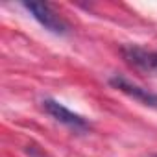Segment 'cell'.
<instances>
[{"label":"cell","instance_id":"7a4b0ae2","mask_svg":"<svg viewBox=\"0 0 157 157\" xmlns=\"http://www.w3.org/2000/svg\"><path fill=\"white\" fill-rule=\"evenodd\" d=\"M120 54L129 67L144 74L157 76V50H146L137 44H124L120 48Z\"/></svg>","mask_w":157,"mask_h":157},{"label":"cell","instance_id":"5b68a950","mask_svg":"<svg viewBox=\"0 0 157 157\" xmlns=\"http://www.w3.org/2000/svg\"><path fill=\"white\" fill-rule=\"evenodd\" d=\"M151 157H157V155H151Z\"/></svg>","mask_w":157,"mask_h":157},{"label":"cell","instance_id":"6da1fadb","mask_svg":"<svg viewBox=\"0 0 157 157\" xmlns=\"http://www.w3.org/2000/svg\"><path fill=\"white\" fill-rule=\"evenodd\" d=\"M22 8L50 33L54 35H67L68 33V24L52 10V6L44 2H24Z\"/></svg>","mask_w":157,"mask_h":157},{"label":"cell","instance_id":"277c9868","mask_svg":"<svg viewBox=\"0 0 157 157\" xmlns=\"http://www.w3.org/2000/svg\"><path fill=\"white\" fill-rule=\"evenodd\" d=\"M109 83H111L115 89H118L120 93L128 94L129 98H133V100L140 102L142 105H148V107L157 109V94L150 93V91H148V89H144V87H139V85L131 83L129 80H126L124 76H113L111 80H109Z\"/></svg>","mask_w":157,"mask_h":157},{"label":"cell","instance_id":"3957f363","mask_svg":"<svg viewBox=\"0 0 157 157\" xmlns=\"http://www.w3.org/2000/svg\"><path fill=\"white\" fill-rule=\"evenodd\" d=\"M44 113H48L54 120H57L59 124H65L67 128L74 129V131H87L91 128V124L87 122V118H83L82 115H78L74 111H70L68 107H65L63 104H59L57 100L46 98L41 102Z\"/></svg>","mask_w":157,"mask_h":157}]
</instances>
